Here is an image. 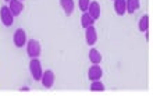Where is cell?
Here are the masks:
<instances>
[{
    "instance_id": "obj_3",
    "label": "cell",
    "mask_w": 153,
    "mask_h": 96,
    "mask_svg": "<svg viewBox=\"0 0 153 96\" xmlns=\"http://www.w3.org/2000/svg\"><path fill=\"white\" fill-rule=\"evenodd\" d=\"M54 81H56V75L52 70H48V71H43L42 77H40V82L43 85V88L50 89L54 85Z\"/></svg>"
},
{
    "instance_id": "obj_19",
    "label": "cell",
    "mask_w": 153,
    "mask_h": 96,
    "mask_svg": "<svg viewBox=\"0 0 153 96\" xmlns=\"http://www.w3.org/2000/svg\"><path fill=\"white\" fill-rule=\"evenodd\" d=\"M21 1H22V0H21Z\"/></svg>"
},
{
    "instance_id": "obj_11",
    "label": "cell",
    "mask_w": 153,
    "mask_h": 96,
    "mask_svg": "<svg viewBox=\"0 0 153 96\" xmlns=\"http://www.w3.org/2000/svg\"><path fill=\"white\" fill-rule=\"evenodd\" d=\"M60 6H61V8L64 10L65 16H71L74 13V8H75L74 0H60Z\"/></svg>"
},
{
    "instance_id": "obj_13",
    "label": "cell",
    "mask_w": 153,
    "mask_h": 96,
    "mask_svg": "<svg viewBox=\"0 0 153 96\" xmlns=\"http://www.w3.org/2000/svg\"><path fill=\"white\" fill-rule=\"evenodd\" d=\"M114 11L117 16H124L125 13V0H114Z\"/></svg>"
},
{
    "instance_id": "obj_2",
    "label": "cell",
    "mask_w": 153,
    "mask_h": 96,
    "mask_svg": "<svg viewBox=\"0 0 153 96\" xmlns=\"http://www.w3.org/2000/svg\"><path fill=\"white\" fill-rule=\"evenodd\" d=\"M29 72L35 81H40V77L43 74V68H42V63L39 59H31L29 61Z\"/></svg>"
},
{
    "instance_id": "obj_9",
    "label": "cell",
    "mask_w": 153,
    "mask_h": 96,
    "mask_svg": "<svg viewBox=\"0 0 153 96\" xmlns=\"http://www.w3.org/2000/svg\"><path fill=\"white\" fill-rule=\"evenodd\" d=\"M8 10L11 11V14L14 17H18L22 13V10H24V4H22V1L21 0H10V3H8Z\"/></svg>"
},
{
    "instance_id": "obj_6",
    "label": "cell",
    "mask_w": 153,
    "mask_h": 96,
    "mask_svg": "<svg viewBox=\"0 0 153 96\" xmlns=\"http://www.w3.org/2000/svg\"><path fill=\"white\" fill-rule=\"evenodd\" d=\"M86 13H88L89 16L92 17L93 20L96 21L100 18V14H102V8H100V4L97 3L96 0H93V1H91L88 6V10H86Z\"/></svg>"
},
{
    "instance_id": "obj_12",
    "label": "cell",
    "mask_w": 153,
    "mask_h": 96,
    "mask_svg": "<svg viewBox=\"0 0 153 96\" xmlns=\"http://www.w3.org/2000/svg\"><path fill=\"white\" fill-rule=\"evenodd\" d=\"M89 60H91V63L92 64H100V61H102V54H100V52L97 50V49H95V48H92L91 50H89Z\"/></svg>"
},
{
    "instance_id": "obj_16",
    "label": "cell",
    "mask_w": 153,
    "mask_h": 96,
    "mask_svg": "<svg viewBox=\"0 0 153 96\" xmlns=\"http://www.w3.org/2000/svg\"><path fill=\"white\" fill-rule=\"evenodd\" d=\"M89 89H91L92 92H103V91H105V84H103L100 80L92 81V84H91Z\"/></svg>"
},
{
    "instance_id": "obj_15",
    "label": "cell",
    "mask_w": 153,
    "mask_h": 96,
    "mask_svg": "<svg viewBox=\"0 0 153 96\" xmlns=\"http://www.w3.org/2000/svg\"><path fill=\"white\" fill-rule=\"evenodd\" d=\"M95 24V20H93L92 17L89 16L88 13H84L82 17H81V25H82V28H88V27H92Z\"/></svg>"
},
{
    "instance_id": "obj_1",
    "label": "cell",
    "mask_w": 153,
    "mask_h": 96,
    "mask_svg": "<svg viewBox=\"0 0 153 96\" xmlns=\"http://www.w3.org/2000/svg\"><path fill=\"white\" fill-rule=\"evenodd\" d=\"M25 45H27V53H28V56L31 59H38L40 56L42 46H40V43L36 39H29Z\"/></svg>"
},
{
    "instance_id": "obj_8",
    "label": "cell",
    "mask_w": 153,
    "mask_h": 96,
    "mask_svg": "<svg viewBox=\"0 0 153 96\" xmlns=\"http://www.w3.org/2000/svg\"><path fill=\"white\" fill-rule=\"evenodd\" d=\"M102 77H103V70H102V67L99 64H92L91 68L88 70V78L91 80V82H92V81L100 80Z\"/></svg>"
},
{
    "instance_id": "obj_17",
    "label": "cell",
    "mask_w": 153,
    "mask_h": 96,
    "mask_svg": "<svg viewBox=\"0 0 153 96\" xmlns=\"http://www.w3.org/2000/svg\"><path fill=\"white\" fill-rule=\"evenodd\" d=\"M89 3H91V0H78V6H79V10H81V11H82V13H86Z\"/></svg>"
},
{
    "instance_id": "obj_5",
    "label": "cell",
    "mask_w": 153,
    "mask_h": 96,
    "mask_svg": "<svg viewBox=\"0 0 153 96\" xmlns=\"http://www.w3.org/2000/svg\"><path fill=\"white\" fill-rule=\"evenodd\" d=\"M13 42L17 48H24L25 43H27V33L22 28L16 29L14 35H13Z\"/></svg>"
},
{
    "instance_id": "obj_7",
    "label": "cell",
    "mask_w": 153,
    "mask_h": 96,
    "mask_svg": "<svg viewBox=\"0 0 153 96\" xmlns=\"http://www.w3.org/2000/svg\"><path fill=\"white\" fill-rule=\"evenodd\" d=\"M85 40L89 46H95V43L97 42V31L93 25L85 28Z\"/></svg>"
},
{
    "instance_id": "obj_14",
    "label": "cell",
    "mask_w": 153,
    "mask_h": 96,
    "mask_svg": "<svg viewBox=\"0 0 153 96\" xmlns=\"http://www.w3.org/2000/svg\"><path fill=\"white\" fill-rule=\"evenodd\" d=\"M138 29L141 32H143V33L149 31V17L146 16V14L141 17V20L138 22Z\"/></svg>"
},
{
    "instance_id": "obj_10",
    "label": "cell",
    "mask_w": 153,
    "mask_h": 96,
    "mask_svg": "<svg viewBox=\"0 0 153 96\" xmlns=\"http://www.w3.org/2000/svg\"><path fill=\"white\" fill-rule=\"evenodd\" d=\"M139 7H141L139 0H125V11L128 14H134L137 10H139Z\"/></svg>"
},
{
    "instance_id": "obj_18",
    "label": "cell",
    "mask_w": 153,
    "mask_h": 96,
    "mask_svg": "<svg viewBox=\"0 0 153 96\" xmlns=\"http://www.w3.org/2000/svg\"><path fill=\"white\" fill-rule=\"evenodd\" d=\"M6 1H10V0H6Z\"/></svg>"
},
{
    "instance_id": "obj_4",
    "label": "cell",
    "mask_w": 153,
    "mask_h": 96,
    "mask_svg": "<svg viewBox=\"0 0 153 96\" xmlns=\"http://www.w3.org/2000/svg\"><path fill=\"white\" fill-rule=\"evenodd\" d=\"M0 20H1L4 27H11L13 22H14V16L8 10L7 6H3V7L0 8Z\"/></svg>"
}]
</instances>
